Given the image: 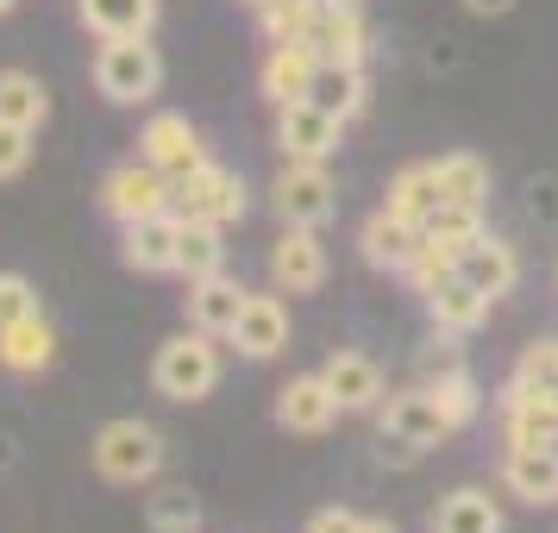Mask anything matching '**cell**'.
Wrapping results in <instances>:
<instances>
[{"label": "cell", "mask_w": 558, "mask_h": 533, "mask_svg": "<svg viewBox=\"0 0 558 533\" xmlns=\"http://www.w3.org/2000/svg\"><path fill=\"white\" fill-rule=\"evenodd\" d=\"M227 339L245 358H277L289 346V307L277 295H245V307H239V320H232Z\"/></svg>", "instance_id": "13"}, {"label": "cell", "mask_w": 558, "mask_h": 533, "mask_svg": "<svg viewBox=\"0 0 558 533\" xmlns=\"http://www.w3.org/2000/svg\"><path fill=\"white\" fill-rule=\"evenodd\" d=\"M433 533H502V514H496V502L483 489H458V496L439 502Z\"/></svg>", "instance_id": "28"}, {"label": "cell", "mask_w": 558, "mask_h": 533, "mask_svg": "<svg viewBox=\"0 0 558 533\" xmlns=\"http://www.w3.org/2000/svg\"><path fill=\"white\" fill-rule=\"evenodd\" d=\"M427 314H433V327H439V332H471V327H483L489 295H483V289H471L464 277H446L427 295Z\"/></svg>", "instance_id": "22"}, {"label": "cell", "mask_w": 558, "mask_h": 533, "mask_svg": "<svg viewBox=\"0 0 558 533\" xmlns=\"http://www.w3.org/2000/svg\"><path fill=\"white\" fill-rule=\"evenodd\" d=\"M339 132H345V120L320 113L314 101H289L282 107V120H277L282 152L295 157V163H327V157L339 152Z\"/></svg>", "instance_id": "8"}, {"label": "cell", "mask_w": 558, "mask_h": 533, "mask_svg": "<svg viewBox=\"0 0 558 533\" xmlns=\"http://www.w3.org/2000/svg\"><path fill=\"white\" fill-rule=\"evenodd\" d=\"M314 63H320V57L307 51V45H277V51H270V63H264V95H270L277 107L302 101L307 82H314Z\"/></svg>", "instance_id": "24"}, {"label": "cell", "mask_w": 558, "mask_h": 533, "mask_svg": "<svg viewBox=\"0 0 558 533\" xmlns=\"http://www.w3.org/2000/svg\"><path fill=\"white\" fill-rule=\"evenodd\" d=\"M320 377H327L332 402L345 408V414H357V408H377V396H383V371L364 352H332Z\"/></svg>", "instance_id": "18"}, {"label": "cell", "mask_w": 558, "mask_h": 533, "mask_svg": "<svg viewBox=\"0 0 558 533\" xmlns=\"http://www.w3.org/2000/svg\"><path fill=\"white\" fill-rule=\"evenodd\" d=\"M138 145H145V163H151V170H163L170 182L207 163V157H202V138H195V126H189L182 113H157Z\"/></svg>", "instance_id": "10"}, {"label": "cell", "mask_w": 558, "mask_h": 533, "mask_svg": "<svg viewBox=\"0 0 558 533\" xmlns=\"http://www.w3.org/2000/svg\"><path fill=\"white\" fill-rule=\"evenodd\" d=\"M345 7H357V0H345Z\"/></svg>", "instance_id": "42"}, {"label": "cell", "mask_w": 558, "mask_h": 533, "mask_svg": "<svg viewBox=\"0 0 558 533\" xmlns=\"http://www.w3.org/2000/svg\"><path fill=\"white\" fill-rule=\"evenodd\" d=\"M307 533H364V521H357L352 508H320V514L307 521Z\"/></svg>", "instance_id": "37"}, {"label": "cell", "mask_w": 558, "mask_h": 533, "mask_svg": "<svg viewBox=\"0 0 558 533\" xmlns=\"http://www.w3.org/2000/svg\"><path fill=\"white\" fill-rule=\"evenodd\" d=\"M302 101H314L332 120H352L357 107H364V70L357 63H314V82H307Z\"/></svg>", "instance_id": "21"}, {"label": "cell", "mask_w": 558, "mask_h": 533, "mask_svg": "<svg viewBox=\"0 0 558 533\" xmlns=\"http://www.w3.org/2000/svg\"><path fill=\"white\" fill-rule=\"evenodd\" d=\"M433 170H439V189H446V202H458V207H483V195H489V170H483V163H477L471 152L439 157Z\"/></svg>", "instance_id": "30"}, {"label": "cell", "mask_w": 558, "mask_h": 533, "mask_svg": "<svg viewBox=\"0 0 558 533\" xmlns=\"http://www.w3.org/2000/svg\"><path fill=\"white\" fill-rule=\"evenodd\" d=\"M446 207V189H439V170L433 163H408L402 177H396V189H389V214H402V220H427V214H439Z\"/></svg>", "instance_id": "25"}, {"label": "cell", "mask_w": 558, "mask_h": 533, "mask_svg": "<svg viewBox=\"0 0 558 533\" xmlns=\"http://www.w3.org/2000/svg\"><path fill=\"white\" fill-rule=\"evenodd\" d=\"M239 307H245V289L227 277H207V282H189V320H195V332H207V339H227L232 320H239Z\"/></svg>", "instance_id": "20"}, {"label": "cell", "mask_w": 558, "mask_h": 533, "mask_svg": "<svg viewBox=\"0 0 558 533\" xmlns=\"http://www.w3.org/2000/svg\"><path fill=\"white\" fill-rule=\"evenodd\" d=\"M252 7H270V0H252Z\"/></svg>", "instance_id": "41"}, {"label": "cell", "mask_w": 558, "mask_h": 533, "mask_svg": "<svg viewBox=\"0 0 558 533\" xmlns=\"http://www.w3.org/2000/svg\"><path fill=\"white\" fill-rule=\"evenodd\" d=\"M502 421H508V446H558V402L527 389V383L502 389Z\"/></svg>", "instance_id": "12"}, {"label": "cell", "mask_w": 558, "mask_h": 533, "mask_svg": "<svg viewBox=\"0 0 558 533\" xmlns=\"http://www.w3.org/2000/svg\"><path fill=\"white\" fill-rule=\"evenodd\" d=\"M421 232H427V245H439V252H464L471 239L483 232V207H458V202H446L439 214H427L421 220Z\"/></svg>", "instance_id": "31"}, {"label": "cell", "mask_w": 558, "mask_h": 533, "mask_svg": "<svg viewBox=\"0 0 558 533\" xmlns=\"http://www.w3.org/2000/svg\"><path fill=\"white\" fill-rule=\"evenodd\" d=\"M427 389H433V402L446 408V421H452V427H464V421L477 414V383L464 377V371H446V377L427 383Z\"/></svg>", "instance_id": "32"}, {"label": "cell", "mask_w": 558, "mask_h": 533, "mask_svg": "<svg viewBox=\"0 0 558 533\" xmlns=\"http://www.w3.org/2000/svg\"><path fill=\"white\" fill-rule=\"evenodd\" d=\"M553 452H558V446H553Z\"/></svg>", "instance_id": "44"}, {"label": "cell", "mask_w": 558, "mask_h": 533, "mask_svg": "<svg viewBox=\"0 0 558 533\" xmlns=\"http://www.w3.org/2000/svg\"><path fill=\"white\" fill-rule=\"evenodd\" d=\"M26 314H38L32 282H26V277H0V332L13 327V320H26Z\"/></svg>", "instance_id": "35"}, {"label": "cell", "mask_w": 558, "mask_h": 533, "mask_svg": "<svg viewBox=\"0 0 558 533\" xmlns=\"http://www.w3.org/2000/svg\"><path fill=\"white\" fill-rule=\"evenodd\" d=\"M220 264H227L220 227H214V220H182V245H177V270L182 277L207 282V277H220Z\"/></svg>", "instance_id": "26"}, {"label": "cell", "mask_w": 558, "mask_h": 533, "mask_svg": "<svg viewBox=\"0 0 558 533\" xmlns=\"http://www.w3.org/2000/svg\"><path fill=\"white\" fill-rule=\"evenodd\" d=\"M553 402H558V389H553Z\"/></svg>", "instance_id": "43"}, {"label": "cell", "mask_w": 558, "mask_h": 533, "mask_svg": "<svg viewBox=\"0 0 558 533\" xmlns=\"http://www.w3.org/2000/svg\"><path fill=\"white\" fill-rule=\"evenodd\" d=\"M364 533H396V528H389V521H364Z\"/></svg>", "instance_id": "39"}, {"label": "cell", "mask_w": 558, "mask_h": 533, "mask_svg": "<svg viewBox=\"0 0 558 533\" xmlns=\"http://www.w3.org/2000/svg\"><path fill=\"white\" fill-rule=\"evenodd\" d=\"M514 383H527V389H539V396H553V389H558V339L527 346L521 364H514Z\"/></svg>", "instance_id": "33"}, {"label": "cell", "mask_w": 558, "mask_h": 533, "mask_svg": "<svg viewBox=\"0 0 558 533\" xmlns=\"http://www.w3.org/2000/svg\"><path fill=\"white\" fill-rule=\"evenodd\" d=\"M295 45H307L320 63H364V20L345 0H314V13H307Z\"/></svg>", "instance_id": "6"}, {"label": "cell", "mask_w": 558, "mask_h": 533, "mask_svg": "<svg viewBox=\"0 0 558 533\" xmlns=\"http://www.w3.org/2000/svg\"><path fill=\"white\" fill-rule=\"evenodd\" d=\"M151 383L170 396V402H202L207 389L220 383L214 339H207V332H177V339H163L157 358H151Z\"/></svg>", "instance_id": "1"}, {"label": "cell", "mask_w": 558, "mask_h": 533, "mask_svg": "<svg viewBox=\"0 0 558 533\" xmlns=\"http://www.w3.org/2000/svg\"><path fill=\"white\" fill-rule=\"evenodd\" d=\"M270 277L289 295H307V289L327 282V245L314 239V227H282L277 252H270Z\"/></svg>", "instance_id": "9"}, {"label": "cell", "mask_w": 558, "mask_h": 533, "mask_svg": "<svg viewBox=\"0 0 558 533\" xmlns=\"http://www.w3.org/2000/svg\"><path fill=\"white\" fill-rule=\"evenodd\" d=\"M170 207H177L182 220L232 227L245 214V182L232 177V170H220V163H202V170H189V177L170 182Z\"/></svg>", "instance_id": "3"}, {"label": "cell", "mask_w": 558, "mask_h": 533, "mask_svg": "<svg viewBox=\"0 0 558 533\" xmlns=\"http://www.w3.org/2000/svg\"><path fill=\"white\" fill-rule=\"evenodd\" d=\"M339 195H332V177L327 163H295L289 157V170L277 177V214L282 227H327Z\"/></svg>", "instance_id": "5"}, {"label": "cell", "mask_w": 558, "mask_h": 533, "mask_svg": "<svg viewBox=\"0 0 558 533\" xmlns=\"http://www.w3.org/2000/svg\"><path fill=\"white\" fill-rule=\"evenodd\" d=\"M177 245H182V214H177V207L145 214V220H132V227H126V264H132V270H145V277L177 270Z\"/></svg>", "instance_id": "11"}, {"label": "cell", "mask_w": 558, "mask_h": 533, "mask_svg": "<svg viewBox=\"0 0 558 533\" xmlns=\"http://www.w3.org/2000/svg\"><path fill=\"white\" fill-rule=\"evenodd\" d=\"M357 245H364V257H371L377 270H396V277H402L408 264H414V252L427 245V232L414 227V220H402V214H389V207H383L377 220L364 227V239H357Z\"/></svg>", "instance_id": "15"}, {"label": "cell", "mask_w": 558, "mask_h": 533, "mask_svg": "<svg viewBox=\"0 0 558 533\" xmlns=\"http://www.w3.org/2000/svg\"><path fill=\"white\" fill-rule=\"evenodd\" d=\"M471 7H477V13H502L508 0H471Z\"/></svg>", "instance_id": "38"}, {"label": "cell", "mask_w": 558, "mask_h": 533, "mask_svg": "<svg viewBox=\"0 0 558 533\" xmlns=\"http://www.w3.org/2000/svg\"><path fill=\"white\" fill-rule=\"evenodd\" d=\"M95 464H101V477L113 483H145L163 464V446H157V433L145 427V421H113V427H101V439H95Z\"/></svg>", "instance_id": "4"}, {"label": "cell", "mask_w": 558, "mask_h": 533, "mask_svg": "<svg viewBox=\"0 0 558 533\" xmlns=\"http://www.w3.org/2000/svg\"><path fill=\"white\" fill-rule=\"evenodd\" d=\"M458 277L471 282V289H483L489 302L496 295H508L514 289V277H521V264H514V252H508L502 239H489V232H477L464 252H458Z\"/></svg>", "instance_id": "16"}, {"label": "cell", "mask_w": 558, "mask_h": 533, "mask_svg": "<svg viewBox=\"0 0 558 533\" xmlns=\"http://www.w3.org/2000/svg\"><path fill=\"white\" fill-rule=\"evenodd\" d=\"M151 521L163 533H195V521H202V514H195V502H189L182 489H170V496H157V502H151Z\"/></svg>", "instance_id": "34"}, {"label": "cell", "mask_w": 558, "mask_h": 533, "mask_svg": "<svg viewBox=\"0 0 558 533\" xmlns=\"http://www.w3.org/2000/svg\"><path fill=\"white\" fill-rule=\"evenodd\" d=\"M26 163H32V126H7L0 120V182L20 177Z\"/></svg>", "instance_id": "36"}, {"label": "cell", "mask_w": 558, "mask_h": 533, "mask_svg": "<svg viewBox=\"0 0 558 533\" xmlns=\"http://www.w3.org/2000/svg\"><path fill=\"white\" fill-rule=\"evenodd\" d=\"M383 433H389L396 446H439V439L452 433V421H446V408L433 402V389H408V396L389 402Z\"/></svg>", "instance_id": "14"}, {"label": "cell", "mask_w": 558, "mask_h": 533, "mask_svg": "<svg viewBox=\"0 0 558 533\" xmlns=\"http://www.w3.org/2000/svg\"><path fill=\"white\" fill-rule=\"evenodd\" d=\"M0 13H13V0H0Z\"/></svg>", "instance_id": "40"}, {"label": "cell", "mask_w": 558, "mask_h": 533, "mask_svg": "<svg viewBox=\"0 0 558 533\" xmlns=\"http://www.w3.org/2000/svg\"><path fill=\"white\" fill-rule=\"evenodd\" d=\"M502 483L521 502H558V452L553 446H508Z\"/></svg>", "instance_id": "17"}, {"label": "cell", "mask_w": 558, "mask_h": 533, "mask_svg": "<svg viewBox=\"0 0 558 533\" xmlns=\"http://www.w3.org/2000/svg\"><path fill=\"white\" fill-rule=\"evenodd\" d=\"M101 207L120 220V227L145 220V214H163V207H170V177L151 170V163H126V170H113V177H107Z\"/></svg>", "instance_id": "7"}, {"label": "cell", "mask_w": 558, "mask_h": 533, "mask_svg": "<svg viewBox=\"0 0 558 533\" xmlns=\"http://www.w3.org/2000/svg\"><path fill=\"white\" fill-rule=\"evenodd\" d=\"M157 20V0H82V26L95 38H145Z\"/></svg>", "instance_id": "23"}, {"label": "cell", "mask_w": 558, "mask_h": 533, "mask_svg": "<svg viewBox=\"0 0 558 533\" xmlns=\"http://www.w3.org/2000/svg\"><path fill=\"white\" fill-rule=\"evenodd\" d=\"M51 352H57V339L38 314H26V320H13V327L0 332V364L7 371H45Z\"/></svg>", "instance_id": "27"}, {"label": "cell", "mask_w": 558, "mask_h": 533, "mask_svg": "<svg viewBox=\"0 0 558 533\" xmlns=\"http://www.w3.org/2000/svg\"><path fill=\"white\" fill-rule=\"evenodd\" d=\"M157 82H163V63L145 38H101V57H95V88H101L107 101H151Z\"/></svg>", "instance_id": "2"}, {"label": "cell", "mask_w": 558, "mask_h": 533, "mask_svg": "<svg viewBox=\"0 0 558 533\" xmlns=\"http://www.w3.org/2000/svg\"><path fill=\"white\" fill-rule=\"evenodd\" d=\"M332 414H339V402H332L327 377H295L289 389H282V402H277V421L289 433H327Z\"/></svg>", "instance_id": "19"}, {"label": "cell", "mask_w": 558, "mask_h": 533, "mask_svg": "<svg viewBox=\"0 0 558 533\" xmlns=\"http://www.w3.org/2000/svg\"><path fill=\"white\" fill-rule=\"evenodd\" d=\"M0 120L7 126H45V88H38V76H26V70H7L0 76Z\"/></svg>", "instance_id": "29"}]
</instances>
